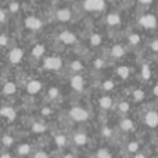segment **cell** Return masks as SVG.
<instances>
[{
	"label": "cell",
	"instance_id": "cell-9",
	"mask_svg": "<svg viewBox=\"0 0 158 158\" xmlns=\"http://www.w3.org/2000/svg\"><path fill=\"white\" fill-rule=\"evenodd\" d=\"M146 123H147L150 128H156L158 125V112L157 111H150L146 114V118H144Z\"/></svg>",
	"mask_w": 158,
	"mask_h": 158
},
{
	"label": "cell",
	"instance_id": "cell-24",
	"mask_svg": "<svg viewBox=\"0 0 158 158\" xmlns=\"http://www.w3.org/2000/svg\"><path fill=\"white\" fill-rule=\"evenodd\" d=\"M71 69L72 71H75V72H79V71L83 69V65H82L81 61H72L71 63Z\"/></svg>",
	"mask_w": 158,
	"mask_h": 158
},
{
	"label": "cell",
	"instance_id": "cell-20",
	"mask_svg": "<svg viewBox=\"0 0 158 158\" xmlns=\"http://www.w3.org/2000/svg\"><path fill=\"white\" fill-rule=\"evenodd\" d=\"M128 40H129V43H131V44L137 46V44L140 43V40H142V38H140L139 33H131V35H129V38H128Z\"/></svg>",
	"mask_w": 158,
	"mask_h": 158
},
{
	"label": "cell",
	"instance_id": "cell-16",
	"mask_svg": "<svg viewBox=\"0 0 158 158\" xmlns=\"http://www.w3.org/2000/svg\"><path fill=\"white\" fill-rule=\"evenodd\" d=\"M0 115H3V117H6V118L13 121L14 118H15V111H14L11 107H4V108L0 110Z\"/></svg>",
	"mask_w": 158,
	"mask_h": 158
},
{
	"label": "cell",
	"instance_id": "cell-21",
	"mask_svg": "<svg viewBox=\"0 0 158 158\" xmlns=\"http://www.w3.org/2000/svg\"><path fill=\"white\" fill-rule=\"evenodd\" d=\"M86 142H87L86 135H83V133H78V135H75V143H77V144L82 146V144H85Z\"/></svg>",
	"mask_w": 158,
	"mask_h": 158
},
{
	"label": "cell",
	"instance_id": "cell-25",
	"mask_svg": "<svg viewBox=\"0 0 158 158\" xmlns=\"http://www.w3.org/2000/svg\"><path fill=\"white\" fill-rule=\"evenodd\" d=\"M144 97V92H143V90H140V89H137V90H135L133 92V98L135 100H142V98Z\"/></svg>",
	"mask_w": 158,
	"mask_h": 158
},
{
	"label": "cell",
	"instance_id": "cell-5",
	"mask_svg": "<svg viewBox=\"0 0 158 158\" xmlns=\"http://www.w3.org/2000/svg\"><path fill=\"white\" fill-rule=\"evenodd\" d=\"M24 22H25V27L31 31H39V29H42V27H43L42 19L38 18V17H33V15L27 17Z\"/></svg>",
	"mask_w": 158,
	"mask_h": 158
},
{
	"label": "cell",
	"instance_id": "cell-45",
	"mask_svg": "<svg viewBox=\"0 0 158 158\" xmlns=\"http://www.w3.org/2000/svg\"><path fill=\"white\" fill-rule=\"evenodd\" d=\"M0 158H11L10 156H8V154H3V156L2 157H0Z\"/></svg>",
	"mask_w": 158,
	"mask_h": 158
},
{
	"label": "cell",
	"instance_id": "cell-18",
	"mask_svg": "<svg viewBox=\"0 0 158 158\" xmlns=\"http://www.w3.org/2000/svg\"><path fill=\"white\" fill-rule=\"evenodd\" d=\"M17 90V85L14 83V82H7V83H4V86H3V93L4 94H14Z\"/></svg>",
	"mask_w": 158,
	"mask_h": 158
},
{
	"label": "cell",
	"instance_id": "cell-1",
	"mask_svg": "<svg viewBox=\"0 0 158 158\" xmlns=\"http://www.w3.org/2000/svg\"><path fill=\"white\" fill-rule=\"evenodd\" d=\"M43 67L49 71H58L63 67V60H61V57H57V56H50V57L44 58Z\"/></svg>",
	"mask_w": 158,
	"mask_h": 158
},
{
	"label": "cell",
	"instance_id": "cell-41",
	"mask_svg": "<svg viewBox=\"0 0 158 158\" xmlns=\"http://www.w3.org/2000/svg\"><path fill=\"white\" fill-rule=\"evenodd\" d=\"M142 4H150V3H153V0H139Z\"/></svg>",
	"mask_w": 158,
	"mask_h": 158
},
{
	"label": "cell",
	"instance_id": "cell-4",
	"mask_svg": "<svg viewBox=\"0 0 158 158\" xmlns=\"http://www.w3.org/2000/svg\"><path fill=\"white\" fill-rule=\"evenodd\" d=\"M58 40H60L61 43H64V44L71 46V44L77 43L78 38H77V35H75L74 32H71V31H63V32L60 33V36H58Z\"/></svg>",
	"mask_w": 158,
	"mask_h": 158
},
{
	"label": "cell",
	"instance_id": "cell-35",
	"mask_svg": "<svg viewBox=\"0 0 158 158\" xmlns=\"http://www.w3.org/2000/svg\"><path fill=\"white\" fill-rule=\"evenodd\" d=\"M18 151H19V154H27L28 151H29V146H28V144H25V146H21Z\"/></svg>",
	"mask_w": 158,
	"mask_h": 158
},
{
	"label": "cell",
	"instance_id": "cell-2",
	"mask_svg": "<svg viewBox=\"0 0 158 158\" xmlns=\"http://www.w3.org/2000/svg\"><path fill=\"white\" fill-rule=\"evenodd\" d=\"M83 8L86 11H104L106 10V2L104 0H85Z\"/></svg>",
	"mask_w": 158,
	"mask_h": 158
},
{
	"label": "cell",
	"instance_id": "cell-6",
	"mask_svg": "<svg viewBox=\"0 0 158 158\" xmlns=\"http://www.w3.org/2000/svg\"><path fill=\"white\" fill-rule=\"evenodd\" d=\"M69 115H71L72 119L79 121V122H82V121H86L87 118H89V112H87L86 110L81 108V107H74V108H71V111H69Z\"/></svg>",
	"mask_w": 158,
	"mask_h": 158
},
{
	"label": "cell",
	"instance_id": "cell-34",
	"mask_svg": "<svg viewBox=\"0 0 158 158\" xmlns=\"http://www.w3.org/2000/svg\"><path fill=\"white\" fill-rule=\"evenodd\" d=\"M119 110H121V111H122V112H126V111H128V110H129V104L126 103V101H123V103H121V104H119Z\"/></svg>",
	"mask_w": 158,
	"mask_h": 158
},
{
	"label": "cell",
	"instance_id": "cell-37",
	"mask_svg": "<svg viewBox=\"0 0 158 158\" xmlns=\"http://www.w3.org/2000/svg\"><path fill=\"white\" fill-rule=\"evenodd\" d=\"M137 147H139L137 143H131V144H129V151H136Z\"/></svg>",
	"mask_w": 158,
	"mask_h": 158
},
{
	"label": "cell",
	"instance_id": "cell-27",
	"mask_svg": "<svg viewBox=\"0 0 158 158\" xmlns=\"http://www.w3.org/2000/svg\"><path fill=\"white\" fill-rule=\"evenodd\" d=\"M93 65H94V68H97V69H100V68H103L104 65H106V63H104L101 58H97V60H94L93 61Z\"/></svg>",
	"mask_w": 158,
	"mask_h": 158
},
{
	"label": "cell",
	"instance_id": "cell-32",
	"mask_svg": "<svg viewBox=\"0 0 158 158\" xmlns=\"http://www.w3.org/2000/svg\"><path fill=\"white\" fill-rule=\"evenodd\" d=\"M8 38L6 35H0V46H7Z\"/></svg>",
	"mask_w": 158,
	"mask_h": 158
},
{
	"label": "cell",
	"instance_id": "cell-44",
	"mask_svg": "<svg viewBox=\"0 0 158 158\" xmlns=\"http://www.w3.org/2000/svg\"><path fill=\"white\" fill-rule=\"evenodd\" d=\"M49 112H50L49 108H44V110H43V114H49Z\"/></svg>",
	"mask_w": 158,
	"mask_h": 158
},
{
	"label": "cell",
	"instance_id": "cell-19",
	"mask_svg": "<svg viewBox=\"0 0 158 158\" xmlns=\"http://www.w3.org/2000/svg\"><path fill=\"white\" fill-rule=\"evenodd\" d=\"M98 103H100L101 108L108 110V108H111V106H112V98L108 97V96H104V97L100 98V101H98Z\"/></svg>",
	"mask_w": 158,
	"mask_h": 158
},
{
	"label": "cell",
	"instance_id": "cell-31",
	"mask_svg": "<svg viewBox=\"0 0 158 158\" xmlns=\"http://www.w3.org/2000/svg\"><path fill=\"white\" fill-rule=\"evenodd\" d=\"M65 142H67V139H65V136H63V135H60V136L56 137V143H57L58 146H64Z\"/></svg>",
	"mask_w": 158,
	"mask_h": 158
},
{
	"label": "cell",
	"instance_id": "cell-47",
	"mask_svg": "<svg viewBox=\"0 0 158 158\" xmlns=\"http://www.w3.org/2000/svg\"><path fill=\"white\" fill-rule=\"evenodd\" d=\"M64 158H72L71 156H67V157H64Z\"/></svg>",
	"mask_w": 158,
	"mask_h": 158
},
{
	"label": "cell",
	"instance_id": "cell-12",
	"mask_svg": "<svg viewBox=\"0 0 158 158\" xmlns=\"http://www.w3.org/2000/svg\"><path fill=\"white\" fill-rule=\"evenodd\" d=\"M111 56L115 58H121L125 56V49H123V46H121V44H115V46H112L111 49Z\"/></svg>",
	"mask_w": 158,
	"mask_h": 158
},
{
	"label": "cell",
	"instance_id": "cell-3",
	"mask_svg": "<svg viewBox=\"0 0 158 158\" xmlns=\"http://www.w3.org/2000/svg\"><path fill=\"white\" fill-rule=\"evenodd\" d=\"M139 24L146 29H154L157 27V18L153 14H144L139 18Z\"/></svg>",
	"mask_w": 158,
	"mask_h": 158
},
{
	"label": "cell",
	"instance_id": "cell-7",
	"mask_svg": "<svg viewBox=\"0 0 158 158\" xmlns=\"http://www.w3.org/2000/svg\"><path fill=\"white\" fill-rule=\"evenodd\" d=\"M24 58V50L19 47H14L10 53H8V60L11 64H19Z\"/></svg>",
	"mask_w": 158,
	"mask_h": 158
},
{
	"label": "cell",
	"instance_id": "cell-33",
	"mask_svg": "<svg viewBox=\"0 0 158 158\" xmlns=\"http://www.w3.org/2000/svg\"><path fill=\"white\" fill-rule=\"evenodd\" d=\"M44 129H46V128H44L42 123H35V125H33V131H35V132H43Z\"/></svg>",
	"mask_w": 158,
	"mask_h": 158
},
{
	"label": "cell",
	"instance_id": "cell-17",
	"mask_svg": "<svg viewBox=\"0 0 158 158\" xmlns=\"http://www.w3.org/2000/svg\"><path fill=\"white\" fill-rule=\"evenodd\" d=\"M101 42H103V38H101L100 33H93V35L90 36V39H89V43H90V46L92 47L100 46Z\"/></svg>",
	"mask_w": 158,
	"mask_h": 158
},
{
	"label": "cell",
	"instance_id": "cell-11",
	"mask_svg": "<svg viewBox=\"0 0 158 158\" xmlns=\"http://www.w3.org/2000/svg\"><path fill=\"white\" fill-rule=\"evenodd\" d=\"M40 89H42V83L39 81H35V79L28 82V85H27V92L29 94H36V93L40 92Z\"/></svg>",
	"mask_w": 158,
	"mask_h": 158
},
{
	"label": "cell",
	"instance_id": "cell-29",
	"mask_svg": "<svg viewBox=\"0 0 158 158\" xmlns=\"http://www.w3.org/2000/svg\"><path fill=\"white\" fill-rule=\"evenodd\" d=\"M97 157L98 158H111V154H110L107 150H103V148H101V150L97 153Z\"/></svg>",
	"mask_w": 158,
	"mask_h": 158
},
{
	"label": "cell",
	"instance_id": "cell-13",
	"mask_svg": "<svg viewBox=\"0 0 158 158\" xmlns=\"http://www.w3.org/2000/svg\"><path fill=\"white\" fill-rule=\"evenodd\" d=\"M117 75L122 79H128L131 75V68L128 65H119L117 68Z\"/></svg>",
	"mask_w": 158,
	"mask_h": 158
},
{
	"label": "cell",
	"instance_id": "cell-42",
	"mask_svg": "<svg viewBox=\"0 0 158 158\" xmlns=\"http://www.w3.org/2000/svg\"><path fill=\"white\" fill-rule=\"evenodd\" d=\"M103 133H104V136H110V133H111V131H110L108 128H106V129H104V132H103Z\"/></svg>",
	"mask_w": 158,
	"mask_h": 158
},
{
	"label": "cell",
	"instance_id": "cell-14",
	"mask_svg": "<svg viewBox=\"0 0 158 158\" xmlns=\"http://www.w3.org/2000/svg\"><path fill=\"white\" fill-rule=\"evenodd\" d=\"M106 21H107V24H108V25L115 27V25L121 24V17L118 15V14H115V13H111V14H108V15H107Z\"/></svg>",
	"mask_w": 158,
	"mask_h": 158
},
{
	"label": "cell",
	"instance_id": "cell-22",
	"mask_svg": "<svg viewBox=\"0 0 158 158\" xmlns=\"http://www.w3.org/2000/svg\"><path fill=\"white\" fill-rule=\"evenodd\" d=\"M142 77L144 78V79H150L151 71H150V67H148V64H143V67H142Z\"/></svg>",
	"mask_w": 158,
	"mask_h": 158
},
{
	"label": "cell",
	"instance_id": "cell-38",
	"mask_svg": "<svg viewBox=\"0 0 158 158\" xmlns=\"http://www.w3.org/2000/svg\"><path fill=\"white\" fill-rule=\"evenodd\" d=\"M151 50H153V52H158V40H154L153 43H151Z\"/></svg>",
	"mask_w": 158,
	"mask_h": 158
},
{
	"label": "cell",
	"instance_id": "cell-15",
	"mask_svg": "<svg viewBox=\"0 0 158 158\" xmlns=\"http://www.w3.org/2000/svg\"><path fill=\"white\" fill-rule=\"evenodd\" d=\"M44 52H46V47H44L43 44L39 43V44H36V46L32 49V56L35 58H40L44 54Z\"/></svg>",
	"mask_w": 158,
	"mask_h": 158
},
{
	"label": "cell",
	"instance_id": "cell-10",
	"mask_svg": "<svg viewBox=\"0 0 158 158\" xmlns=\"http://www.w3.org/2000/svg\"><path fill=\"white\" fill-rule=\"evenodd\" d=\"M71 86L74 87L75 90H78V92H82L83 86H85L83 77H81V75H74V77L71 78Z\"/></svg>",
	"mask_w": 158,
	"mask_h": 158
},
{
	"label": "cell",
	"instance_id": "cell-28",
	"mask_svg": "<svg viewBox=\"0 0 158 158\" xmlns=\"http://www.w3.org/2000/svg\"><path fill=\"white\" fill-rule=\"evenodd\" d=\"M58 96V89L57 87H50L49 89V97L50 98H56Z\"/></svg>",
	"mask_w": 158,
	"mask_h": 158
},
{
	"label": "cell",
	"instance_id": "cell-36",
	"mask_svg": "<svg viewBox=\"0 0 158 158\" xmlns=\"http://www.w3.org/2000/svg\"><path fill=\"white\" fill-rule=\"evenodd\" d=\"M35 158H49V157H47L46 153H43V151H39V153L35 154Z\"/></svg>",
	"mask_w": 158,
	"mask_h": 158
},
{
	"label": "cell",
	"instance_id": "cell-8",
	"mask_svg": "<svg viewBox=\"0 0 158 158\" xmlns=\"http://www.w3.org/2000/svg\"><path fill=\"white\" fill-rule=\"evenodd\" d=\"M56 17H57V19L61 22H68L72 17V13L69 8H60V10H57V13H56Z\"/></svg>",
	"mask_w": 158,
	"mask_h": 158
},
{
	"label": "cell",
	"instance_id": "cell-30",
	"mask_svg": "<svg viewBox=\"0 0 158 158\" xmlns=\"http://www.w3.org/2000/svg\"><path fill=\"white\" fill-rule=\"evenodd\" d=\"M8 8H10V11L11 13H17V11L19 10V4L17 2H13V3H10V6H8Z\"/></svg>",
	"mask_w": 158,
	"mask_h": 158
},
{
	"label": "cell",
	"instance_id": "cell-23",
	"mask_svg": "<svg viewBox=\"0 0 158 158\" xmlns=\"http://www.w3.org/2000/svg\"><path fill=\"white\" fill-rule=\"evenodd\" d=\"M121 128H122L123 131H131V129L133 128V122H132L131 119H123L122 122H121Z\"/></svg>",
	"mask_w": 158,
	"mask_h": 158
},
{
	"label": "cell",
	"instance_id": "cell-39",
	"mask_svg": "<svg viewBox=\"0 0 158 158\" xmlns=\"http://www.w3.org/2000/svg\"><path fill=\"white\" fill-rule=\"evenodd\" d=\"M4 21H6V13H4V10L0 8V22H4Z\"/></svg>",
	"mask_w": 158,
	"mask_h": 158
},
{
	"label": "cell",
	"instance_id": "cell-26",
	"mask_svg": "<svg viewBox=\"0 0 158 158\" xmlns=\"http://www.w3.org/2000/svg\"><path fill=\"white\" fill-rule=\"evenodd\" d=\"M101 87H103L104 90H112L114 89V82L112 81H106L103 85H101Z\"/></svg>",
	"mask_w": 158,
	"mask_h": 158
},
{
	"label": "cell",
	"instance_id": "cell-40",
	"mask_svg": "<svg viewBox=\"0 0 158 158\" xmlns=\"http://www.w3.org/2000/svg\"><path fill=\"white\" fill-rule=\"evenodd\" d=\"M3 142H4L6 144H11V143H13V139H11L10 136H6L4 139H3Z\"/></svg>",
	"mask_w": 158,
	"mask_h": 158
},
{
	"label": "cell",
	"instance_id": "cell-43",
	"mask_svg": "<svg viewBox=\"0 0 158 158\" xmlns=\"http://www.w3.org/2000/svg\"><path fill=\"white\" fill-rule=\"evenodd\" d=\"M154 94H156V96H158V85H157L156 87H154Z\"/></svg>",
	"mask_w": 158,
	"mask_h": 158
},
{
	"label": "cell",
	"instance_id": "cell-46",
	"mask_svg": "<svg viewBox=\"0 0 158 158\" xmlns=\"http://www.w3.org/2000/svg\"><path fill=\"white\" fill-rule=\"evenodd\" d=\"M135 158H146V157H144V156H142V154H137V156L135 157Z\"/></svg>",
	"mask_w": 158,
	"mask_h": 158
}]
</instances>
